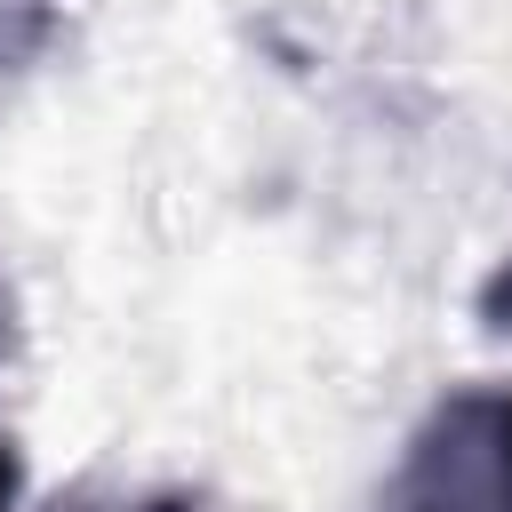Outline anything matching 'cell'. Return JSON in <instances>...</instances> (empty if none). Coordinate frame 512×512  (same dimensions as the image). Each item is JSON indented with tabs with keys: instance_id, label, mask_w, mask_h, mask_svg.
I'll return each instance as SVG.
<instances>
[{
	"instance_id": "obj_1",
	"label": "cell",
	"mask_w": 512,
	"mask_h": 512,
	"mask_svg": "<svg viewBox=\"0 0 512 512\" xmlns=\"http://www.w3.org/2000/svg\"><path fill=\"white\" fill-rule=\"evenodd\" d=\"M384 512H512V384H456L424 408Z\"/></svg>"
},
{
	"instance_id": "obj_2",
	"label": "cell",
	"mask_w": 512,
	"mask_h": 512,
	"mask_svg": "<svg viewBox=\"0 0 512 512\" xmlns=\"http://www.w3.org/2000/svg\"><path fill=\"white\" fill-rule=\"evenodd\" d=\"M48 40H56V16H48L40 0H8V8H0V80L24 72Z\"/></svg>"
},
{
	"instance_id": "obj_3",
	"label": "cell",
	"mask_w": 512,
	"mask_h": 512,
	"mask_svg": "<svg viewBox=\"0 0 512 512\" xmlns=\"http://www.w3.org/2000/svg\"><path fill=\"white\" fill-rule=\"evenodd\" d=\"M480 312H488L496 328H512V256H504V264L480 280Z\"/></svg>"
},
{
	"instance_id": "obj_4",
	"label": "cell",
	"mask_w": 512,
	"mask_h": 512,
	"mask_svg": "<svg viewBox=\"0 0 512 512\" xmlns=\"http://www.w3.org/2000/svg\"><path fill=\"white\" fill-rule=\"evenodd\" d=\"M16 496H24V456L0 440V512H16Z\"/></svg>"
},
{
	"instance_id": "obj_5",
	"label": "cell",
	"mask_w": 512,
	"mask_h": 512,
	"mask_svg": "<svg viewBox=\"0 0 512 512\" xmlns=\"http://www.w3.org/2000/svg\"><path fill=\"white\" fill-rule=\"evenodd\" d=\"M80 512H96V504H80ZM120 512H200L192 496H144V504H120Z\"/></svg>"
}]
</instances>
